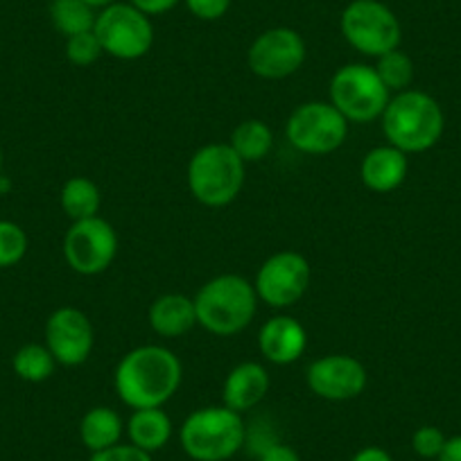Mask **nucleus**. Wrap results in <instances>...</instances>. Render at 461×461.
<instances>
[{"instance_id":"1","label":"nucleus","mask_w":461,"mask_h":461,"mask_svg":"<svg viewBox=\"0 0 461 461\" xmlns=\"http://www.w3.org/2000/svg\"><path fill=\"white\" fill-rule=\"evenodd\" d=\"M184 369L170 348L139 346L127 353L113 374L115 393L131 410L163 407L181 387Z\"/></svg>"},{"instance_id":"2","label":"nucleus","mask_w":461,"mask_h":461,"mask_svg":"<svg viewBox=\"0 0 461 461\" xmlns=\"http://www.w3.org/2000/svg\"><path fill=\"white\" fill-rule=\"evenodd\" d=\"M446 130L441 104L423 91L396 93L383 113V131L389 145L405 154H420L432 149Z\"/></svg>"},{"instance_id":"3","label":"nucleus","mask_w":461,"mask_h":461,"mask_svg":"<svg viewBox=\"0 0 461 461\" xmlns=\"http://www.w3.org/2000/svg\"><path fill=\"white\" fill-rule=\"evenodd\" d=\"M258 308L256 287L238 274H221L203 283L194 296L197 323L217 337L245 330Z\"/></svg>"},{"instance_id":"4","label":"nucleus","mask_w":461,"mask_h":461,"mask_svg":"<svg viewBox=\"0 0 461 461\" xmlns=\"http://www.w3.org/2000/svg\"><path fill=\"white\" fill-rule=\"evenodd\" d=\"M179 441L193 461H226L245 446L247 425L226 405L202 407L184 420Z\"/></svg>"},{"instance_id":"5","label":"nucleus","mask_w":461,"mask_h":461,"mask_svg":"<svg viewBox=\"0 0 461 461\" xmlns=\"http://www.w3.org/2000/svg\"><path fill=\"white\" fill-rule=\"evenodd\" d=\"M247 163L229 143L199 148L188 163V188L199 203L221 208L240 194Z\"/></svg>"},{"instance_id":"6","label":"nucleus","mask_w":461,"mask_h":461,"mask_svg":"<svg viewBox=\"0 0 461 461\" xmlns=\"http://www.w3.org/2000/svg\"><path fill=\"white\" fill-rule=\"evenodd\" d=\"M392 91L378 77L374 66L346 64L330 79V104L348 122H374L383 118Z\"/></svg>"},{"instance_id":"7","label":"nucleus","mask_w":461,"mask_h":461,"mask_svg":"<svg viewBox=\"0 0 461 461\" xmlns=\"http://www.w3.org/2000/svg\"><path fill=\"white\" fill-rule=\"evenodd\" d=\"M341 34L357 52L375 57L401 46L402 30L398 16L380 0H353L341 12Z\"/></svg>"},{"instance_id":"8","label":"nucleus","mask_w":461,"mask_h":461,"mask_svg":"<svg viewBox=\"0 0 461 461\" xmlns=\"http://www.w3.org/2000/svg\"><path fill=\"white\" fill-rule=\"evenodd\" d=\"M93 32L97 34L106 55L125 61L145 57L154 43L152 21L131 3H113L102 7Z\"/></svg>"},{"instance_id":"9","label":"nucleus","mask_w":461,"mask_h":461,"mask_svg":"<svg viewBox=\"0 0 461 461\" xmlns=\"http://www.w3.org/2000/svg\"><path fill=\"white\" fill-rule=\"evenodd\" d=\"M348 121L330 102H305L292 111L287 140L303 154H330L344 145Z\"/></svg>"},{"instance_id":"10","label":"nucleus","mask_w":461,"mask_h":461,"mask_svg":"<svg viewBox=\"0 0 461 461\" xmlns=\"http://www.w3.org/2000/svg\"><path fill=\"white\" fill-rule=\"evenodd\" d=\"M118 254V236L106 220L88 217L73 221L64 238V258L73 272L97 276L113 263Z\"/></svg>"},{"instance_id":"11","label":"nucleus","mask_w":461,"mask_h":461,"mask_svg":"<svg viewBox=\"0 0 461 461\" xmlns=\"http://www.w3.org/2000/svg\"><path fill=\"white\" fill-rule=\"evenodd\" d=\"M310 285V263L296 251H278L260 265L256 274V294L269 308H292L303 299Z\"/></svg>"},{"instance_id":"12","label":"nucleus","mask_w":461,"mask_h":461,"mask_svg":"<svg viewBox=\"0 0 461 461\" xmlns=\"http://www.w3.org/2000/svg\"><path fill=\"white\" fill-rule=\"evenodd\" d=\"M247 61L258 77L285 79L303 66L305 41L296 30L272 28L256 37Z\"/></svg>"},{"instance_id":"13","label":"nucleus","mask_w":461,"mask_h":461,"mask_svg":"<svg viewBox=\"0 0 461 461\" xmlns=\"http://www.w3.org/2000/svg\"><path fill=\"white\" fill-rule=\"evenodd\" d=\"M91 319L79 308H59L46 321V346L57 365L79 366L88 360L93 351Z\"/></svg>"},{"instance_id":"14","label":"nucleus","mask_w":461,"mask_h":461,"mask_svg":"<svg viewBox=\"0 0 461 461\" xmlns=\"http://www.w3.org/2000/svg\"><path fill=\"white\" fill-rule=\"evenodd\" d=\"M308 387L323 401H351L366 387V369L357 357L326 356L308 366Z\"/></svg>"},{"instance_id":"15","label":"nucleus","mask_w":461,"mask_h":461,"mask_svg":"<svg viewBox=\"0 0 461 461\" xmlns=\"http://www.w3.org/2000/svg\"><path fill=\"white\" fill-rule=\"evenodd\" d=\"M258 346L263 357L272 365H294L305 353L308 332L294 317L278 314L263 323L258 332Z\"/></svg>"},{"instance_id":"16","label":"nucleus","mask_w":461,"mask_h":461,"mask_svg":"<svg viewBox=\"0 0 461 461\" xmlns=\"http://www.w3.org/2000/svg\"><path fill=\"white\" fill-rule=\"evenodd\" d=\"M269 392V375L263 365L258 362H242L236 369H230L221 387V401L229 410L238 411H249L254 410L258 402Z\"/></svg>"},{"instance_id":"17","label":"nucleus","mask_w":461,"mask_h":461,"mask_svg":"<svg viewBox=\"0 0 461 461\" xmlns=\"http://www.w3.org/2000/svg\"><path fill=\"white\" fill-rule=\"evenodd\" d=\"M410 172L407 154L393 145H380L365 157L360 167L362 181L374 193H392L401 188Z\"/></svg>"},{"instance_id":"18","label":"nucleus","mask_w":461,"mask_h":461,"mask_svg":"<svg viewBox=\"0 0 461 461\" xmlns=\"http://www.w3.org/2000/svg\"><path fill=\"white\" fill-rule=\"evenodd\" d=\"M149 326L161 337H181L197 323L194 299L185 294H163L149 305Z\"/></svg>"},{"instance_id":"19","label":"nucleus","mask_w":461,"mask_h":461,"mask_svg":"<svg viewBox=\"0 0 461 461\" xmlns=\"http://www.w3.org/2000/svg\"><path fill=\"white\" fill-rule=\"evenodd\" d=\"M127 437L130 443L145 452H157L167 446L172 438V420L161 407H145V410H134V414L127 420Z\"/></svg>"},{"instance_id":"20","label":"nucleus","mask_w":461,"mask_h":461,"mask_svg":"<svg viewBox=\"0 0 461 461\" xmlns=\"http://www.w3.org/2000/svg\"><path fill=\"white\" fill-rule=\"evenodd\" d=\"M122 432H125L122 419L111 407H93L82 416V423H79V438H82L84 447L91 452L118 446Z\"/></svg>"},{"instance_id":"21","label":"nucleus","mask_w":461,"mask_h":461,"mask_svg":"<svg viewBox=\"0 0 461 461\" xmlns=\"http://www.w3.org/2000/svg\"><path fill=\"white\" fill-rule=\"evenodd\" d=\"M59 202L66 215L73 221H79L88 220V217H97L102 206V194L100 188L91 179H86V176H73L61 188Z\"/></svg>"},{"instance_id":"22","label":"nucleus","mask_w":461,"mask_h":461,"mask_svg":"<svg viewBox=\"0 0 461 461\" xmlns=\"http://www.w3.org/2000/svg\"><path fill=\"white\" fill-rule=\"evenodd\" d=\"M229 145L245 163H258L272 152L274 134L263 121L251 118V121L240 122V125L233 130Z\"/></svg>"},{"instance_id":"23","label":"nucleus","mask_w":461,"mask_h":461,"mask_svg":"<svg viewBox=\"0 0 461 461\" xmlns=\"http://www.w3.org/2000/svg\"><path fill=\"white\" fill-rule=\"evenodd\" d=\"M95 7L88 5L86 0H52L50 3L52 25L66 39L93 30L95 28Z\"/></svg>"},{"instance_id":"24","label":"nucleus","mask_w":461,"mask_h":461,"mask_svg":"<svg viewBox=\"0 0 461 461\" xmlns=\"http://www.w3.org/2000/svg\"><path fill=\"white\" fill-rule=\"evenodd\" d=\"M12 366H14V374L25 383H43L55 374L57 360L48 351V346L25 344L16 351Z\"/></svg>"},{"instance_id":"25","label":"nucleus","mask_w":461,"mask_h":461,"mask_svg":"<svg viewBox=\"0 0 461 461\" xmlns=\"http://www.w3.org/2000/svg\"><path fill=\"white\" fill-rule=\"evenodd\" d=\"M378 77L383 79L384 86L392 93H401L410 88V84L414 82V61L410 59V55H405L402 50H389L384 55L378 57V64L374 66Z\"/></svg>"},{"instance_id":"26","label":"nucleus","mask_w":461,"mask_h":461,"mask_svg":"<svg viewBox=\"0 0 461 461\" xmlns=\"http://www.w3.org/2000/svg\"><path fill=\"white\" fill-rule=\"evenodd\" d=\"M28 251V236L14 221H0V267L21 263Z\"/></svg>"},{"instance_id":"27","label":"nucleus","mask_w":461,"mask_h":461,"mask_svg":"<svg viewBox=\"0 0 461 461\" xmlns=\"http://www.w3.org/2000/svg\"><path fill=\"white\" fill-rule=\"evenodd\" d=\"M102 55H104V50H102L100 39H97V34L93 32V30L66 39V57H68L70 64L91 66L95 64Z\"/></svg>"},{"instance_id":"28","label":"nucleus","mask_w":461,"mask_h":461,"mask_svg":"<svg viewBox=\"0 0 461 461\" xmlns=\"http://www.w3.org/2000/svg\"><path fill=\"white\" fill-rule=\"evenodd\" d=\"M447 437L437 428V425H420L411 437V450L420 456V459H437L441 455L443 446H446Z\"/></svg>"},{"instance_id":"29","label":"nucleus","mask_w":461,"mask_h":461,"mask_svg":"<svg viewBox=\"0 0 461 461\" xmlns=\"http://www.w3.org/2000/svg\"><path fill=\"white\" fill-rule=\"evenodd\" d=\"M88 461H154L152 455L140 447H136L134 443H118V446H111L106 450L91 452V459Z\"/></svg>"},{"instance_id":"30","label":"nucleus","mask_w":461,"mask_h":461,"mask_svg":"<svg viewBox=\"0 0 461 461\" xmlns=\"http://www.w3.org/2000/svg\"><path fill=\"white\" fill-rule=\"evenodd\" d=\"M193 16L202 21H217L230 10V0H184Z\"/></svg>"},{"instance_id":"31","label":"nucleus","mask_w":461,"mask_h":461,"mask_svg":"<svg viewBox=\"0 0 461 461\" xmlns=\"http://www.w3.org/2000/svg\"><path fill=\"white\" fill-rule=\"evenodd\" d=\"M260 461H301L299 452L285 443H269L260 452Z\"/></svg>"},{"instance_id":"32","label":"nucleus","mask_w":461,"mask_h":461,"mask_svg":"<svg viewBox=\"0 0 461 461\" xmlns=\"http://www.w3.org/2000/svg\"><path fill=\"white\" fill-rule=\"evenodd\" d=\"M130 3L134 7H139L143 14L157 16V14H166V12H170L172 7H176L179 0H130Z\"/></svg>"},{"instance_id":"33","label":"nucleus","mask_w":461,"mask_h":461,"mask_svg":"<svg viewBox=\"0 0 461 461\" xmlns=\"http://www.w3.org/2000/svg\"><path fill=\"white\" fill-rule=\"evenodd\" d=\"M351 461H393V456L389 455L384 447L369 446V447H362L360 452H356Z\"/></svg>"},{"instance_id":"34","label":"nucleus","mask_w":461,"mask_h":461,"mask_svg":"<svg viewBox=\"0 0 461 461\" xmlns=\"http://www.w3.org/2000/svg\"><path fill=\"white\" fill-rule=\"evenodd\" d=\"M437 461H461V434L447 438L441 455L437 456Z\"/></svg>"},{"instance_id":"35","label":"nucleus","mask_w":461,"mask_h":461,"mask_svg":"<svg viewBox=\"0 0 461 461\" xmlns=\"http://www.w3.org/2000/svg\"><path fill=\"white\" fill-rule=\"evenodd\" d=\"M88 5L95 7V10H102V7H109L113 5V3H118V0H86Z\"/></svg>"},{"instance_id":"36","label":"nucleus","mask_w":461,"mask_h":461,"mask_svg":"<svg viewBox=\"0 0 461 461\" xmlns=\"http://www.w3.org/2000/svg\"><path fill=\"white\" fill-rule=\"evenodd\" d=\"M10 188H12V184H10V181H7L5 176H0V194H5L7 190H10Z\"/></svg>"},{"instance_id":"37","label":"nucleus","mask_w":461,"mask_h":461,"mask_svg":"<svg viewBox=\"0 0 461 461\" xmlns=\"http://www.w3.org/2000/svg\"><path fill=\"white\" fill-rule=\"evenodd\" d=\"M0 176H3V152H0Z\"/></svg>"}]
</instances>
